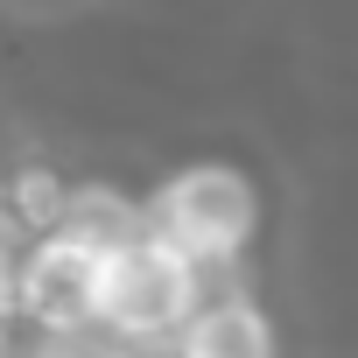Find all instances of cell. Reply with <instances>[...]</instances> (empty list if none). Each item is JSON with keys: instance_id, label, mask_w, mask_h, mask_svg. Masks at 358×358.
Here are the masks:
<instances>
[{"instance_id": "3", "label": "cell", "mask_w": 358, "mask_h": 358, "mask_svg": "<svg viewBox=\"0 0 358 358\" xmlns=\"http://www.w3.org/2000/svg\"><path fill=\"white\" fill-rule=\"evenodd\" d=\"M99 260H106V253H92V246H78V239H64V232L29 239L15 323H29L36 337L99 330Z\"/></svg>"}, {"instance_id": "4", "label": "cell", "mask_w": 358, "mask_h": 358, "mask_svg": "<svg viewBox=\"0 0 358 358\" xmlns=\"http://www.w3.org/2000/svg\"><path fill=\"white\" fill-rule=\"evenodd\" d=\"M274 323L253 295H211L183 330H176V358H274Z\"/></svg>"}, {"instance_id": "1", "label": "cell", "mask_w": 358, "mask_h": 358, "mask_svg": "<svg viewBox=\"0 0 358 358\" xmlns=\"http://www.w3.org/2000/svg\"><path fill=\"white\" fill-rule=\"evenodd\" d=\"M204 302H211V274L155 232L99 260V330L113 344H176V330Z\"/></svg>"}, {"instance_id": "8", "label": "cell", "mask_w": 358, "mask_h": 358, "mask_svg": "<svg viewBox=\"0 0 358 358\" xmlns=\"http://www.w3.org/2000/svg\"><path fill=\"white\" fill-rule=\"evenodd\" d=\"M0 358H15V351H8V323H0Z\"/></svg>"}, {"instance_id": "7", "label": "cell", "mask_w": 358, "mask_h": 358, "mask_svg": "<svg viewBox=\"0 0 358 358\" xmlns=\"http://www.w3.org/2000/svg\"><path fill=\"white\" fill-rule=\"evenodd\" d=\"M22 260H29V232L0 211V323H15V295H22Z\"/></svg>"}, {"instance_id": "2", "label": "cell", "mask_w": 358, "mask_h": 358, "mask_svg": "<svg viewBox=\"0 0 358 358\" xmlns=\"http://www.w3.org/2000/svg\"><path fill=\"white\" fill-rule=\"evenodd\" d=\"M148 232L197 260L204 274H218L260 239V190L232 162H190L148 197Z\"/></svg>"}, {"instance_id": "5", "label": "cell", "mask_w": 358, "mask_h": 358, "mask_svg": "<svg viewBox=\"0 0 358 358\" xmlns=\"http://www.w3.org/2000/svg\"><path fill=\"white\" fill-rule=\"evenodd\" d=\"M64 239L92 246V253H120L134 239H148V204L120 197L113 183H71V204H64Z\"/></svg>"}, {"instance_id": "6", "label": "cell", "mask_w": 358, "mask_h": 358, "mask_svg": "<svg viewBox=\"0 0 358 358\" xmlns=\"http://www.w3.org/2000/svg\"><path fill=\"white\" fill-rule=\"evenodd\" d=\"M64 204H71V183H64L50 162H22L8 176V190H0V211H8L29 239H50L64 225Z\"/></svg>"}]
</instances>
